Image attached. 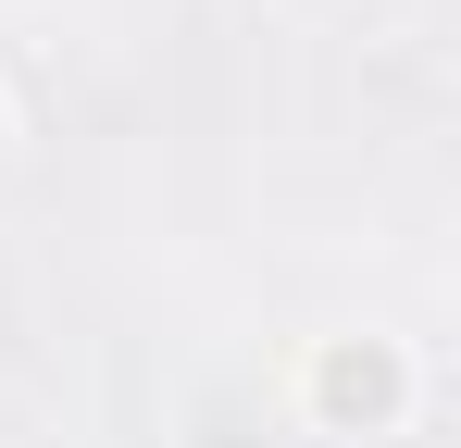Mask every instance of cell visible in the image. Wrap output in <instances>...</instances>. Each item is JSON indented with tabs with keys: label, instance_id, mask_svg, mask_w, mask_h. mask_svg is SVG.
<instances>
[{
	"label": "cell",
	"instance_id": "cell-1",
	"mask_svg": "<svg viewBox=\"0 0 461 448\" xmlns=\"http://www.w3.org/2000/svg\"><path fill=\"white\" fill-rule=\"evenodd\" d=\"M312 399H324L337 424H386V411L411 399V373H399V349H324V373H312Z\"/></svg>",
	"mask_w": 461,
	"mask_h": 448
}]
</instances>
